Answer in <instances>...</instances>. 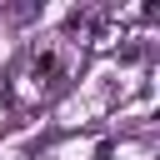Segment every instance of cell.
<instances>
[{"instance_id": "6da1fadb", "label": "cell", "mask_w": 160, "mask_h": 160, "mask_svg": "<svg viewBox=\"0 0 160 160\" xmlns=\"http://www.w3.org/2000/svg\"><path fill=\"white\" fill-rule=\"evenodd\" d=\"M50 75H55V45H40L30 60V80H50Z\"/></svg>"}, {"instance_id": "7a4b0ae2", "label": "cell", "mask_w": 160, "mask_h": 160, "mask_svg": "<svg viewBox=\"0 0 160 160\" xmlns=\"http://www.w3.org/2000/svg\"><path fill=\"white\" fill-rule=\"evenodd\" d=\"M90 20H95V10H70V15H65V35H75V30H85Z\"/></svg>"}]
</instances>
